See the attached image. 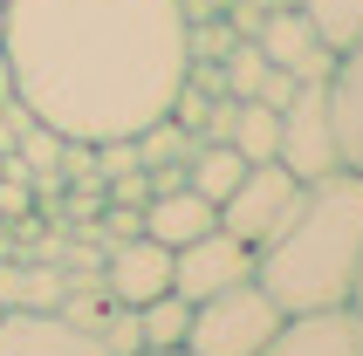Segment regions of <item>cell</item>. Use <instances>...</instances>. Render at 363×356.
I'll list each match as a JSON object with an SVG mask.
<instances>
[{
    "label": "cell",
    "mask_w": 363,
    "mask_h": 356,
    "mask_svg": "<svg viewBox=\"0 0 363 356\" xmlns=\"http://www.w3.org/2000/svg\"><path fill=\"white\" fill-rule=\"evenodd\" d=\"M14 103L69 144L138 138L185 82L179 0H7Z\"/></svg>",
    "instance_id": "obj_1"
},
{
    "label": "cell",
    "mask_w": 363,
    "mask_h": 356,
    "mask_svg": "<svg viewBox=\"0 0 363 356\" xmlns=\"http://www.w3.org/2000/svg\"><path fill=\"white\" fill-rule=\"evenodd\" d=\"M357 274H363V178L329 172L302 185L274 240L254 247V281L281 316H315V308H350Z\"/></svg>",
    "instance_id": "obj_2"
},
{
    "label": "cell",
    "mask_w": 363,
    "mask_h": 356,
    "mask_svg": "<svg viewBox=\"0 0 363 356\" xmlns=\"http://www.w3.org/2000/svg\"><path fill=\"white\" fill-rule=\"evenodd\" d=\"M281 308L267 301L261 281L220 288V295L192 301V329H185V356H261L267 336L281 329Z\"/></svg>",
    "instance_id": "obj_3"
},
{
    "label": "cell",
    "mask_w": 363,
    "mask_h": 356,
    "mask_svg": "<svg viewBox=\"0 0 363 356\" xmlns=\"http://www.w3.org/2000/svg\"><path fill=\"white\" fill-rule=\"evenodd\" d=\"M274 165H288L302 185L343 172L336 123H329V82H295V96L281 103V151H274Z\"/></svg>",
    "instance_id": "obj_4"
},
{
    "label": "cell",
    "mask_w": 363,
    "mask_h": 356,
    "mask_svg": "<svg viewBox=\"0 0 363 356\" xmlns=\"http://www.w3.org/2000/svg\"><path fill=\"white\" fill-rule=\"evenodd\" d=\"M295 199H302V178L288 172V165H247L240 185L220 199V226L233 240H247V247H261V240H274V226H281L288 213H295Z\"/></svg>",
    "instance_id": "obj_5"
},
{
    "label": "cell",
    "mask_w": 363,
    "mask_h": 356,
    "mask_svg": "<svg viewBox=\"0 0 363 356\" xmlns=\"http://www.w3.org/2000/svg\"><path fill=\"white\" fill-rule=\"evenodd\" d=\"M240 281H254V247L233 240L226 226L172 247V295L206 301V295H220V288H240Z\"/></svg>",
    "instance_id": "obj_6"
},
{
    "label": "cell",
    "mask_w": 363,
    "mask_h": 356,
    "mask_svg": "<svg viewBox=\"0 0 363 356\" xmlns=\"http://www.w3.org/2000/svg\"><path fill=\"white\" fill-rule=\"evenodd\" d=\"M254 41H261V55L274 62V69H288L295 82H329V69H336V48H329V41L315 35V21H308L302 7H288V0H274L261 14Z\"/></svg>",
    "instance_id": "obj_7"
},
{
    "label": "cell",
    "mask_w": 363,
    "mask_h": 356,
    "mask_svg": "<svg viewBox=\"0 0 363 356\" xmlns=\"http://www.w3.org/2000/svg\"><path fill=\"white\" fill-rule=\"evenodd\" d=\"M0 356H103L96 329L62 308H7L0 316Z\"/></svg>",
    "instance_id": "obj_8"
},
{
    "label": "cell",
    "mask_w": 363,
    "mask_h": 356,
    "mask_svg": "<svg viewBox=\"0 0 363 356\" xmlns=\"http://www.w3.org/2000/svg\"><path fill=\"white\" fill-rule=\"evenodd\" d=\"M103 295L117 301V308H144L151 295L172 288V247H158L151 233H130V240H110V254H103Z\"/></svg>",
    "instance_id": "obj_9"
},
{
    "label": "cell",
    "mask_w": 363,
    "mask_h": 356,
    "mask_svg": "<svg viewBox=\"0 0 363 356\" xmlns=\"http://www.w3.org/2000/svg\"><path fill=\"white\" fill-rule=\"evenodd\" d=\"M261 356H363V316L357 308H315V316H288Z\"/></svg>",
    "instance_id": "obj_10"
},
{
    "label": "cell",
    "mask_w": 363,
    "mask_h": 356,
    "mask_svg": "<svg viewBox=\"0 0 363 356\" xmlns=\"http://www.w3.org/2000/svg\"><path fill=\"white\" fill-rule=\"evenodd\" d=\"M329 123H336V158H343V172L363 178V35L350 48H336V69H329Z\"/></svg>",
    "instance_id": "obj_11"
},
{
    "label": "cell",
    "mask_w": 363,
    "mask_h": 356,
    "mask_svg": "<svg viewBox=\"0 0 363 356\" xmlns=\"http://www.w3.org/2000/svg\"><path fill=\"white\" fill-rule=\"evenodd\" d=\"M138 226L158 240V247H185V240H199V233H213V226H220V206H213V199H199L192 185H172V192H151V199H144Z\"/></svg>",
    "instance_id": "obj_12"
},
{
    "label": "cell",
    "mask_w": 363,
    "mask_h": 356,
    "mask_svg": "<svg viewBox=\"0 0 363 356\" xmlns=\"http://www.w3.org/2000/svg\"><path fill=\"white\" fill-rule=\"evenodd\" d=\"M220 82H226L233 103H267V110H281V103L295 96V76L261 55V41H233L220 55Z\"/></svg>",
    "instance_id": "obj_13"
},
{
    "label": "cell",
    "mask_w": 363,
    "mask_h": 356,
    "mask_svg": "<svg viewBox=\"0 0 363 356\" xmlns=\"http://www.w3.org/2000/svg\"><path fill=\"white\" fill-rule=\"evenodd\" d=\"M69 274L35 267V260H0V308H55Z\"/></svg>",
    "instance_id": "obj_14"
},
{
    "label": "cell",
    "mask_w": 363,
    "mask_h": 356,
    "mask_svg": "<svg viewBox=\"0 0 363 356\" xmlns=\"http://www.w3.org/2000/svg\"><path fill=\"white\" fill-rule=\"evenodd\" d=\"M240 172H247V158L233 151V144H206L199 138V144H192V158H185V185H192L199 199H213V206L240 185Z\"/></svg>",
    "instance_id": "obj_15"
},
{
    "label": "cell",
    "mask_w": 363,
    "mask_h": 356,
    "mask_svg": "<svg viewBox=\"0 0 363 356\" xmlns=\"http://www.w3.org/2000/svg\"><path fill=\"white\" fill-rule=\"evenodd\" d=\"M226 144H233L247 165H267L274 151H281V110H267V103H233Z\"/></svg>",
    "instance_id": "obj_16"
},
{
    "label": "cell",
    "mask_w": 363,
    "mask_h": 356,
    "mask_svg": "<svg viewBox=\"0 0 363 356\" xmlns=\"http://www.w3.org/2000/svg\"><path fill=\"white\" fill-rule=\"evenodd\" d=\"M138 329H144V350H185V329H192V301L185 295H151L138 308Z\"/></svg>",
    "instance_id": "obj_17"
},
{
    "label": "cell",
    "mask_w": 363,
    "mask_h": 356,
    "mask_svg": "<svg viewBox=\"0 0 363 356\" xmlns=\"http://www.w3.org/2000/svg\"><path fill=\"white\" fill-rule=\"evenodd\" d=\"M288 7H302L329 48H350L363 35V0H288Z\"/></svg>",
    "instance_id": "obj_18"
},
{
    "label": "cell",
    "mask_w": 363,
    "mask_h": 356,
    "mask_svg": "<svg viewBox=\"0 0 363 356\" xmlns=\"http://www.w3.org/2000/svg\"><path fill=\"white\" fill-rule=\"evenodd\" d=\"M96 343H103V356H138L144 350V329H138V308H103L96 316Z\"/></svg>",
    "instance_id": "obj_19"
},
{
    "label": "cell",
    "mask_w": 363,
    "mask_h": 356,
    "mask_svg": "<svg viewBox=\"0 0 363 356\" xmlns=\"http://www.w3.org/2000/svg\"><path fill=\"white\" fill-rule=\"evenodd\" d=\"M110 199H117V206H144V199H151V172H123V178H110Z\"/></svg>",
    "instance_id": "obj_20"
},
{
    "label": "cell",
    "mask_w": 363,
    "mask_h": 356,
    "mask_svg": "<svg viewBox=\"0 0 363 356\" xmlns=\"http://www.w3.org/2000/svg\"><path fill=\"white\" fill-rule=\"evenodd\" d=\"M0 103H14V62H7V48H0Z\"/></svg>",
    "instance_id": "obj_21"
},
{
    "label": "cell",
    "mask_w": 363,
    "mask_h": 356,
    "mask_svg": "<svg viewBox=\"0 0 363 356\" xmlns=\"http://www.w3.org/2000/svg\"><path fill=\"white\" fill-rule=\"evenodd\" d=\"M350 308H357V316H363V274H357V295H350Z\"/></svg>",
    "instance_id": "obj_22"
},
{
    "label": "cell",
    "mask_w": 363,
    "mask_h": 356,
    "mask_svg": "<svg viewBox=\"0 0 363 356\" xmlns=\"http://www.w3.org/2000/svg\"><path fill=\"white\" fill-rule=\"evenodd\" d=\"M138 356H185V350H138Z\"/></svg>",
    "instance_id": "obj_23"
},
{
    "label": "cell",
    "mask_w": 363,
    "mask_h": 356,
    "mask_svg": "<svg viewBox=\"0 0 363 356\" xmlns=\"http://www.w3.org/2000/svg\"><path fill=\"white\" fill-rule=\"evenodd\" d=\"M0 35H7V7H0Z\"/></svg>",
    "instance_id": "obj_24"
},
{
    "label": "cell",
    "mask_w": 363,
    "mask_h": 356,
    "mask_svg": "<svg viewBox=\"0 0 363 356\" xmlns=\"http://www.w3.org/2000/svg\"><path fill=\"white\" fill-rule=\"evenodd\" d=\"M0 7H7V0H0Z\"/></svg>",
    "instance_id": "obj_25"
},
{
    "label": "cell",
    "mask_w": 363,
    "mask_h": 356,
    "mask_svg": "<svg viewBox=\"0 0 363 356\" xmlns=\"http://www.w3.org/2000/svg\"><path fill=\"white\" fill-rule=\"evenodd\" d=\"M0 316H7V308H0Z\"/></svg>",
    "instance_id": "obj_26"
}]
</instances>
